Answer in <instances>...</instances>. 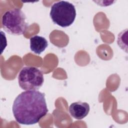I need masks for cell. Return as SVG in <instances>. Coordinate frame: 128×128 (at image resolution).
<instances>
[{
  "label": "cell",
  "instance_id": "6da1fadb",
  "mask_svg": "<svg viewBox=\"0 0 128 128\" xmlns=\"http://www.w3.org/2000/svg\"><path fill=\"white\" fill-rule=\"evenodd\" d=\"M12 110L18 123L24 125L36 124L48 112L45 94L38 90L22 92L15 98Z\"/></svg>",
  "mask_w": 128,
  "mask_h": 128
},
{
  "label": "cell",
  "instance_id": "7a4b0ae2",
  "mask_svg": "<svg viewBox=\"0 0 128 128\" xmlns=\"http://www.w3.org/2000/svg\"><path fill=\"white\" fill-rule=\"evenodd\" d=\"M2 25L8 33L13 35L24 34L28 27L26 16L19 8H12L6 11L2 16Z\"/></svg>",
  "mask_w": 128,
  "mask_h": 128
},
{
  "label": "cell",
  "instance_id": "3957f363",
  "mask_svg": "<svg viewBox=\"0 0 128 128\" xmlns=\"http://www.w3.org/2000/svg\"><path fill=\"white\" fill-rule=\"evenodd\" d=\"M76 14L74 5L64 0L54 3L51 7L50 14L54 23L62 28L72 24L75 20Z\"/></svg>",
  "mask_w": 128,
  "mask_h": 128
},
{
  "label": "cell",
  "instance_id": "277c9868",
  "mask_svg": "<svg viewBox=\"0 0 128 128\" xmlns=\"http://www.w3.org/2000/svg\"><path fill=\"white\" fill-rule=\"evenodd\" d=\"M18 82L20 86L24 90H38L44 82L43 74L37 68L26 66L19 72Z\"/></svg>",
  "mask_w": 128,
  "mask_h": 128
},
{
  "label": "cell",
  "instance_id": "5b68a950",
  "mask_svg": "<svg viewBox=\"0 0 128 128\" xmlns=\"http://www.w3.org/2000/svg\"><path fill=\"white\" fill-rule=\"evenodd\" d=\"M90 107L88 103L77 102L72 103L69 106V112L70 115L76 120H82L88 114Z\"/></svg>",
  "mask_w": 128,
  "mask_h": 128
},
{
  "label": "cell",
  "instance_id": "8992f818",
  "mask_svg": "<svg viewBox=\"0 0 128 128\" xmlns=\"http://www.w3.org/2000/svg\"><path fill=\"white\" fill-rule=\"evenodd\" d=\"M48 42L44 37L34 36L30 38V48L34 54H40L47 48Z\"/></svg>",
  "mask_w": 128,
  "mask_h": 128
}]
</instances>
